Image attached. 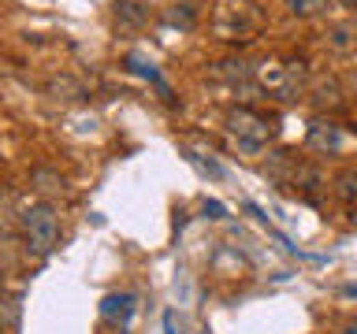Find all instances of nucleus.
<instances>
[{
    "label": "nucleus",
    "mask_w": 357,
    "mask_h": 334,
    "mask_svg": "<svg viewBox=\"0 0 357 334\" xmlns=\"http://www.w3.org/2000/svg\"><path fill=\"white\" fill-rule=\"evenodd\" d=\"M264 22L268 15L257 0H216L212 8V26L223 41H253L264 30Z\"/></svg>",
    "instance_id": "obj_1"
},
{
    "label": "nucleus",
    "mask_w": 357,
    "mask_h": 334,
    "mask_svg": "<svg viewBox=\"0 0 357 334\" xmlns=\"http://www.w3.org/2000/svg\"><path fill=\"white\" fill-rule=\"evenodd\" d=\"M22 241H26V253L33 256H49L56 245H60V216L49 200H38V205L22 208Z\"/></svg>",
    "instance_id": "obj_2"
},
{
    "label": "nucleus",
    "mask_w": 357,
    "mask_h": 334,
    "mask_svg": "<svg viewBox=\"0 0 357 334\" xmlns=\"http://www.w3.org/2000/svg\"><path fill=\"white\" fill-rule=\"evenodd\" d=\"M227 130H231V138L238 141V149L257 152V149H264V145L272 141L275 122L268 116H261V111H253V108H234L227 116Z\"/></svg>",
    "instance_id": "obj_3"
},
{
    "label": "nucleus",
    "mask_w": 357,
    "mask_h": 334,
    "mask_svg": "<svg viewBox=\"0 0 357 334\" xmlns=\"http://www.w3.org/2000/svg\"><path fill=\"white\" fill-rule=\"evenodd\" d=\"M257 82L268 89V97L294 100L301 82H305V63H261L257 67Z\"/></svg>",
    "instance_id": "obj_4"
},
{
    "label": "nucleus",
    "mask_w": 357,
    "mask_h": 334,
    "mask_svg": "<svg viewBox=\"0 0 357 334\" xmlns=\"http://www.w3.org/2000/svg\"><path fill=\"white\" fill-rule=\"evenodd\" d=\"M305 149L309 152H320V156H339L346 149L342 127H335L331 119H312L309 122V134H305Z\"/></svg>",
    "instance_id": "obj_5"
},
{
    "label": "nucleus",
    "mask_w": 357,
    "mask_h": 334,
    "mask_svg": "<svg viewBox=\"0 0 357 334\" xmlns=\"http://www.w3.org/2000/svg\"><path fill=\"white\" fill-rule=\"evenodd\" d=\"M100 316H105V319H116V323H123V327H127L130 316H134V297H130V294H108L105 301H100Z\"/></svg>",
    "instance_id": "obj_6"
},
{
    "label": "nucleus",
    "mask_w": 357,
    "mask_h": 334,
    "mask_svg": "<svg viewBox=\"0 0 357 334\" xmlns=\"http://www.w3.org/2000/svg\"><path fill=\"white\" fill-rule=\"evenodd\" d=\"M324 41H328V49H335V52L357 49V22H331L328 33H324Z\"/></svg>",
    "instance_id": "obj_7"
},
{
    "label": "nucleus",
    "mask_w": 357,
    "mask_h": 334,
    "mask_svg": "<svg viewBox=\"0 0 357 334\" xmlns=\"http://www.w3.org/2000/svg\"><path fill=\"white\" fill-rule=\"evenodd\" d=\"M309 97H312L317 108H339L342 104V86L335 82V78H317L312 89H309Z\"/></svg>",
    "instance_id": "obj_8"
},
{
    "label": "nucleus",
    "mask_w": 357,
    "mask_h": 334,
    "mask_svg": "<svg viewBox=\"0 0 357 334\" xmlns=\"http://www.w3.org/2000/svg\"><path fill=\"white\" fill-rule=\"evenodd\" d=\"M145 19H149L145 4H138V0H116V22H119L123 30H138V26H145Z\"/></svg>",
    "instance_id": "obj_9"
},
{
    "label": "nucleus",
    "mask_w": 357,
    "mask_h": 334,
    "mask_svg": "<svg viewBox=\"0 0 357 334\" xmlns=\"http://www.w3.org/2000/svg\"><path fill=\"white\" fill-rule=\"evenodd\" d=\"M212 74L223 78V82H250V78L257 74V67L242 63V60H220L216 67H212Z\"/></svg>",
    "instance_id": "obj_10"
},
{
    "label": "nucleus",
    "mask_w": 357,
    "mask_h": 334,
    "mask_svg": "<svg viewBox=\"0 0 357 334\" xmlns=\"http://www.w3.org/2000/svg\"><path fill=\"white\" fill-rule=\"evenodd\" d=\"M331 186H335V197L357 208V167H346V171H339Z\"/></svg>",
    "instance_id": "obj_11"
},
{
    "label": "nucleus",
    "mask_w": 357,
    "mask_h": 334,
    "mask_svg": "<svg viewBox=\"0 0 357 334\" xmlns=\"http://www.w3.org/2000/svg\"><path fill=\"white\" fill-rule=\"evenodd\" d=\"M331 8V0H287V11L298 19H317Z\"/></svg>",
    "instance_id": "obj_12"
},
{
    "label": "nucleus",
    "mask_w": 357,
    "mask_h": 334,
    "mask_svg": "<svg viewBox=\"0 0 357 334\" xmlns=\"http://www.w3.org/2000/svg\"><path fill=\"white\" fill-rule=\"evenodd\" d=\"M164 22H172V26H183V30H194L197 15H194V8H190V4H175V8L164 11Z\"/></svg>",
    "instance_id": "obj_13"
},
{
    "label": "nucleus",
    "mask_w": 357,
    "mask_h": 334,
    "mask_svg": "<svg viewBox=\"0 0 357 334\" xmlns=\"http://www.w3.org/2000/svg\"><path fill=\"white\" fill-rule=\"evenodd\" d=\"M201 212H205L208 219H223V216H227V208H223L220 200H205V205H201Z\"/></svg>",
    "instance_id": "obj_14"
},
{
    "label": "nucleus",
    "mask_w": 357,
    "mask_h": 334,
    "mask_svg": "<svg viewBox=\"0 0 357 334\" xmlns=\"http://www.w3.org/2000/svg\"><path fill=\"white\" fill-rule=\"evenodd\" d=\"M164 331H167V334H175V316H172V312L164 316Z\"/></svg>",
    "instance_id": "obj_15"
},
{
    "label": "nucleus",
    "mask_w": 357,
    "mask_h": 334,
    "mask_svg": "<svg viewBox=\"0 0 357 334\" xmlns=\"http://www.w3.org/2000/svg\"><path fill=\"white\" fill-rule=\"evenodd\" d=\"M339 334H357V319H350V323H342V331Z\"/></svg>",
    "instance_id": "obj_16"
},
{
    "label": "nucleus",
    "mask_w": 357,
    "mask_h": 334,
    "mask_svg": "<svg viewBox=\"0 0 357 334\" xmlns=\"http://www.w3.org/2000/svg\"><path fill=\"white\" fill-rule=\"evenodd\" d=\"M342 294H346V297H357V283H350V286H342Z\"/></svg>",
    "instance_id": "obj_17"
},
{
    "label": "nucleus",
    "mask_w": 357,
    "mask_h": 334,
    "mask_svg": "<svg viewBox=\"0 0 357 334\" xmlns=\"http://www.w3.org/2000/svg\"><path fill=\"white\" fill-rule=\"evenodd\" d=\"M339 4H342V8H357V0H339Z\"/></svg>",
    "instance_id": "obj_18"
},
{
    "label": "nucleus",
    "mask_w": 357,
    "mask_h": 334,
    "mask_svg": "<svg viewBox=\"0 0 357 334\" xmlns=\"http://www.w3.org/2000/svg\"><path fill=\"white\" fill-rule=\"evenodd\" d=\"M354 227H357V208H354Z\"/></svg>",
    "instance_id": "obj_19"
},
{
    "label": "nucleus",
    "mask_w": 357,
    "mask_h": 334,
    "mask_svg": "<svg viewBox=\"0 0 357 334\" xmlns=\"http://www.w3.org/2000/svg\"><path fill=\"white\" fill-rule=\"evenodd\" d=\"M0 334H8V327H0Z\"/></svg>",
    "instance_id": "obj_20"
}]
</instances>
